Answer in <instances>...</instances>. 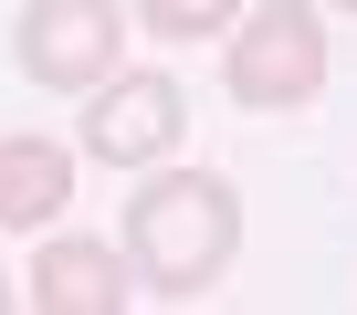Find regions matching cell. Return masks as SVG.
Segmentation results:
<instances>
[{"mask_svg": "<svg viewBox=\"0 0 357 315\" xmlns=\"http://www.w3.org/2000/svg\"><path fill=\"white\" fill-rule=\"evenodd\" d=\"M126 263H137V294H158V305H200L221 273H231V252H242V190L221 179V169H158L137 179V200H126Z\"/></svg>", "mask_w": 357, "mask_h": 315, "instance_id": "1", "label": "cell"}, {"mask_svg": "<svg viewBox=\"0 0 357 315\" xmlns=\"http://www.w3.org/2000/svg\"><path fill=\"white\" fill-rule=\"evenodd\" d=\"M336 53H326V0H252L221 32V95L252 116H305L326 95Z\"/></svg>", "mask_w": 357, "mask_h": 315, "instance_id": "2", "label": "cell"}, {"mask_svg": "<svg viewBox=\"0 0 357 315\" xmlns=\"http://www.w3.org/2000/svg\"><path fill=\"white\" fill-rule=\"evenodd\" d=\"M11 53L43 95H95L105 74H126V11L116 0H22Z\"/></svg>", "mask_w": 357, "mask_h": 315, "instance_id": "3", "label": "cell"}, {"mask_svg": "<svg viewBox=\"0 0 357 315\" xmlns=\"http://www.w3.org/2000/svg\"><path fill=\"white\" fill-rule=\"evenodd\" d=\"M178 137H190V95H178V74L158 63H126L84 95V158H105V169H158V158H178Z\"/></svg>", "mask_w": 357, "mask_h": 315, "instance_id": "4", "label": "cell"}, {"mask_svg": "<svg viewBox=\"0 0 357 315\" xmlns=\"http://www.w3.org/2000/svg\"><path fill=\"white\" fill-rule=\"evenodd\" d=\"M32 315H126V294H137V263H126V242H84V231H53L43 252H32Z\"/></svg>", "mask_w": 357, "mask_h": 315, "instance_id": "5", "label": "cell"}, {"mask_svg": "<svg viewBox=\"0 0 357 315\" xmlns=\"http://www.w3.org/2000/svg\"><path fill=\"white\" fill-rule=\"evenodd\" d=\"M74 210V147L63 137H43V126H11L0 137V231H53Z\"/></svg>", "mask_w": 357, "mask_h": 315, "instance_id": "6", "label": "cell"}, {"mask_svg": "<svg viewBox=\"0 0 357 315\" xmlns=\"http://www.w3.org/2000/svg\"><path fill=\"white\" fill-rule=\"evenodd\" d=\"M252 0H137V32L147 43H200V32H231Z\"/></svg>", "mask_w": 357, "mask_h": 315, "instance_id": "7", "label": "cell"}, {"mask_svg": "<svg viewBox=\"0 0 357 315\" xmlns=\"http://www.w3.org/2000/svg\"><path fill=\"white\" fill-rule=\"evenodd\" d=\"M22 305H32V294H22V284H11V273H0V315H22Z\"/></svg>", "mask_w": 357, "mask_h": 315, "instance_id": "8", "label": "cell"}, {"mask_svg": "<svg viewBox=\"0 0 357 315\" xmlns=\"http://www.w3.org/2000/svg\"><path fill=\"white\" fill-rule=\"evenodd\" d=\"M326 11H357V0H326Z\"/></svg>", "mask_w": 357, "mask_h": 315, "instance_id": "9", "label": "cell"}]
</instances>
